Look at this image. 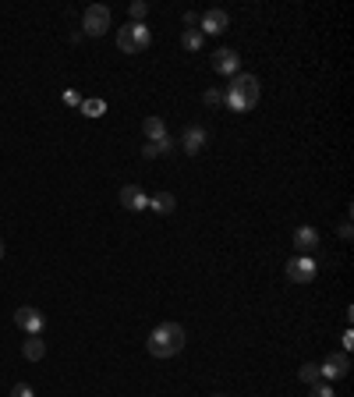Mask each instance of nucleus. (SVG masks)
Listing matches in <instances>:
<instances>
[{
	"mask_svg": "<svg viewBox=\"0 0 354 397\" xmlns=\"http://www.w3.org/2000/svg\"><path fill=\"white\" fill-rule=\"evenodd\" d=\"M184 340H188V333H184L181 323H160V326L149 333L146 347H149L153 358H174V355L184 351Z\"/></svg>",
	"mask_w": 354,
	"mask_h": 397,
	"instance_id": "nucleus-1",
	"label": "nucleus"
},
{
	"mask_svg": "<svg viewBox=\"0 0 354 397\" xmlns=\"http://www.w3.org/2000/svg\"><path fill=\"white\" fill-rule=\"evenodd\" d=\"M223 103H227L234 114H248V110L259 103V79H255V75H234V82H230L227 93H223Z\"/></svg>",
	"mask_w": 354,
	"mask_h": 397,
	"instance_id": "nucleus-2",
	"label": "nucleus"
},
{
	"mask_svg": "<svg viewBox=\"0 0 354 397\" xmlns=\"http://www.w3.org/2000/svg\"><path fill=\"white\" fill-rule=\"evenodd\" d=\"M153 47V33H149V25L146 22H128L124 29H117V50L121 54H142V50H149Z\"/></svg>",
	"mask_w": 354,
	"mask_h": 397,
	"instance_id": "nucleus-3",
	"label": "nucleus"
},
{
	"mask_svg": "<svg viewBox=\"0 0 354 397\" xmlns=\"http://www.w3.org/2000/svg\"><path fill=\"white\" fill-rule=\"evenodd\" d=\"M283 273H287V280H290V284H312V280H315V273H319V266H315V259H312V255H290V259H287V266H283Z\"/></svg>",
	"mask_w": 354,
	"mask_h": 397,
	"instance_id": "nucleus-4",
	"label": "nucleus"
},
{
	"mask_svg": "<svg viewBox=\"0 0 354 397\" xmlns=\"http://www.w3.org/2000/svg\"><path fill=\"white\" fill-rule=\"evenodd\" d=\"M110 29V8L107 4H89L82 15V33L85 36H103Z\"/></svg>",
	"mask_w": 354,
	"mask_h": 397,
	"instance_id": "nucleus-5",
	"label": "nucleus"
},
{
	"mask_svg": "<svg viewBox=\"0 0 354 397\" xmlns=\"http://www.w3.org/2000/svg\"><path fill=\"white\" fill-rule=\"evenodd\" d=\"M15 326H18V330H25L29 337H36V333H43V326H47V316H43L36 305H22V309L15 312Z\"/></svg>",
	"mask_w": 354,
	"mask_h": 397,
	"instance_id": "nucleus-6",
	"label": "nucleus"
},
{
	"mask_svg": "<svg viewBox=\"0 0 354 397\" xmlns=\"http://www.w3.org/2000/svg\"><path fill=\"white\" fill-rule=\"evenodd\" d=\"M347 372H350V358H347L343 351H336V355L329 351V355H326V362L319 365V376H322V379H329V383H333V379H343Z\"/></svg>",
	"mask_w": 354,
	"mask_h": 397,
	"instance_id": "nucleus-7",
	"label": "nucleus"
},
{
	"mask_svg": "<svg viewBox=\"0 0 354 397\" xmlns=\"http://www.w3.org/2000/svg\"><path fill=\"white\" fill-rule=\"evenodd\" d=\"M227 25H230V18H227L223 8H209V11L199 18V33H202V36H220V33H227Z\"/></svg>",
	"mask_w": 354,
	"mask_h": 397,
	"instance_id": "nucleus-8",
	"label": "nucleus"
},
{
	"mask_svg": "<svg viewBox=\"0 0 354 397\" xmlns=\"http://www.w3.org/2000/svg\"><path fill=\"white\" fill-rule=\"evenodd\" d=\"M213 71H216V75H241V57H237V50L220 47V50L213 54Z\"/></svg>",
	"mask_w": 354,
	"mask_h": 397,
	"instance_id": "nucleus-9",
	"label": "nucleus"
},
{
	"mask_svg": "<svg viewBox=\"0 0 354 397\" xmlns=\"http://www.w3.org/2000/svg\"><path fill=\"white\" fill-rule=\"evenodd\" d=\"M206 142H209V132H206L202 125H188V128H184V135H181V149H184L188 156L202 153V149H206Z\"/></svg>",
	"mask_w": 354,
	"mask_h": 397,
	"instance_id": "nucleus-10",
	"label": "nucleus"
},
{
	"mask_svg": "<svg viewBox=\"0 0 354 397\" xmlns=\"http://www.w3.org/2000/svg\"><path fill=\"white\" fill-rule=\"evenodd\" d=\"M117 199H121V206H124V209H131V213H138V209H146V206H149V195H146L138 185H124Z\"/></svg>",
	"mask_w": 354,
	"mask_h": 397,
	"instance_id": "nucleus-11",
	"label": "nucleus"
},
{
	"mask_svg": "<svg viewBox=\"0 0 354 397\" xmlns=\"http://www.w3.org/2000/svg\"><path fill=\"white\" fill-rule=\"evenodd\" d=\"M294 248H297V255H312L315 248H319V231L315 227H297L294 231Z\"/></svg>",
	"mask_w": 354,
	"mask_h": 397,
	"instance_id": "nucleus-12",
	"label": "nucleus"
},
{
	"mask_svg": "<svg viewBox=\"0 0 354 397\" xmlns=\"http://www.w3.org/2000/svg\"><path fill=\"white\" fill-rule=\"evenodd\" d=\"M142 135H146L149 142L167 139V125H163V117H146V121H142Z\"/></svg>",
	"mask_w": 354,
	"mask_h": 397,
	"instance_id": "nucleus-13",
	"label": "nucleus"
},
{
	"mask_svg": "<svg viewBox=\"0 0 354 397\" xmlns=\"http://www.w3.org/2000/svg\"><path fill=\"white\" fill-rule=\"evenodd\" d=\"M146 209H156V213H174L177 209V199L170 195V192H156V195H149V206Z\"/></svg>",
	"mask_w": 354,
	"mask_h": 397,
	"instance_id": "nucleus-14",
	"label": "nucleus"
},
{
	"mask_svg": "<svg viewBox=\"0 0 354 397\" xmlns=\"http://www.w3.org/2000/svg\"><path fill=\"white\" fill-rule=\"evenodd\" d=\"M22 355L29 358V362H40L43 355H47V340L36 333V337H29V340H22Z\"/></svg>",
	"mask_w": 354,
	"mask_h": 397,
	"instance_id": "nucleus-15",
	"label": "nucleus"
},
{
	"mask_svg": "<svg viewBox=\"0 0 354 397\" xmlns=\"http://www.w3.org/2000/svg\"><path fill=\"white\" fill-rule=\"evenodd\" d=\"M202 40H206V36H202L199 29H184V33H181V47H184V50H191V54H195V50H202Z\"/></svg>",
	"mask_w": 354,
	"mask_h": 397,
	"instance_id": "nucleus-16",
	"label": "nucleus"
},
{
	"mask_svg": "<svg viewBox=\"0 0 354 397\" xmlns=\"http://www.w3.org/2000/svg\"><path fill=\"white\" fill-rule=\"evenodd\" d=\"M297 379H301V383H308V386H312V383H319V379H322V376H319V365H315V362H305V365L297 369Z\"/></svg>",
	"mask_w": 354,
	"mask_h": 397,
	"instance_id": "nucleus-17",
	"label": "nucleus"
},
{
	"mask_svg": "<svg viewBox=\"0 0 354 397\" xmlns=\"http://www.w3.org/2000/svg\"><path fill=\"white\" fill-rule=\"evenodd\" d=\"M103 110H107L103 100H85V103H82V114H85V117H100Z\"/></svg>",
	"mask_w": 354,
	"mask_h": 397,
	"instance_id": "nucleus-18",
	"label": "nucleus"
},
{
	"mask_svg": "<svg viewBox=\"0 0 354 397\" xmlns=\"http://www.w3.org/2000/svg\"><path fill=\"white\" fill-rule=\"evenodd\" d=\"M128 15H131V22H142L149 15V4L146 0H135V4H128Z\"/></svg>",
	"mask_w": 354,
	"mask_h": 397,
	"instance_id": "nucleus-19",
	"label": "nucleus"
},
{
	"mask_svg": "<svg viewBox=\"0 0 354 397\" xmlns=\"http://www.w3.org/2000/svg\"><path fill=\"white\" fill-rule=\"evenodd\" d=\"M308 397H336V393H333V386H329V383H322V379H319V383H312V393H308Z\"/></svg>",
	"mask_w": 354,
	"mask_h": 397,
	"instance_id": "nucleus-20",
	"label": "nucleus"
},
{
	"mask_svg": "<svg viewBox=\"0 0 354 397\" xmlns=\"http://www.w3.org/2000/svg\"><path fill=\"white\" fill-rule=\"evenodd\" d=\"M202 103H206V107H220V103H223V93H220V89H209V93L202 96Z\"/></svg>",
	"mask_w": 354,
	"mask_h": 397,
	"instance_id": "nucleus-21",
	"label": "nucleus"
},
{
	"mask_svg": "<svg viewBox=\"0 0 354 397\" xmlns=\"http://www.w3.org/2000/svg\"><path fill=\"white\" fill-rule=\"evenodd\" d=\"M11 397H36V390H33L29 383H15V386H11Z\"/></svg>",
	"mask_w": 354,
	"mask_h": 397,
	"instance_id": "nucleus-22",
	"label": "nucleus"
},
{
	"mask_svg": "<svg viewBox=\"0 0 354 397\" xmlns=\"http://www.w3.org/2000/svg\"><path fill=\"white\" fill-rule=\"evenodd\" d=\"M199 18H202L199 11H184V25H188V29H199Z\"/></svg>",
	"mask_w": 354,
	"mask_h": 397,
	"instance_id": "nucleus-23",
	"label": "nucleus"
},
{
	"mask_svg": "<svg viewBox=\"0 0 354 397\" xmlns=\"http://www.w3.org/2000/svg\"><path fill=\"white\" fill-rule=\"evenodd\" d=\"M340 344H343V355H347V351L354 347V333H350V326L343 330V337H340Z\"/></svg>",
	"mask_w": 354,
	"mask_h": 397,
	"instance_id": "nucleus-24",
	"label": "nucleus"
},
{
	"mask_svg": "<svg viewBox=\"0 0 354 397\" xmlns=\"http://www.w3.org/2000/svg\"><path fill=\"white\" fill-rule=\"evenodd\" d=\"M156 149H160V153H170V149H174V139H170V135H167V139H160V142H156Z\"/></svg>",
	"mask_w": 354,
	"mask_h": 397,
	"instance_id": "nucleus-25",
	"label": "nucleus"
},
{
	"mask_svg": "<svg viewBox=\"0 0 354 397\" xmlns=\"http://www.w3.org/2000/svg\"><path fill=\"white\" fill-rule=\"evenodd\" d=\"M142 156H160V149H156V142H146V146H142Z\"/></svg>",
	"mask_w": 354,
	"mask_h": 397,
	"instance_id": "nucleus-26",
	"label": "nucleus"
},
{
	"mask_svg": "<svg viewBox=\"0 0 354 397\" xmlns=\"http://www.w3.org/2000/svg\"><path fill=\"white\" fill-rule=\"evenodd\" d=\"M340 238H343V241L350 238V220H343V224H340Z\"/></svg>",
	"mask_w": 354,
	"mask_h": 397,
	"instance_id": "nucleus-27",
	"label": "nucleus"
},
{
	"mask_svg": "<svg viewBox=\"0 0 354 397\" xmlns=\"http://www.w3.org/2000/svg\"><path fill=\"white\" fill-rule=\"evenodd\" d=\"M0 259H4V241H0Z\"/></svg>",
	"mask_w": 354,
	"mask_h": 397,
	"instance_id": "nucleus-28",
	"label": "nucleus"
},
{
	"mask_svg": "<svg viewBox=\"0 0 354 397\" xmlns=\"http://www.w3.org/2000/svg\"><path fill=\"white\" fill-rule=\"evenodd\" d=\"M216 397H223V393H216Z\"/></svg>",
	"mask_w": 354,
	"mask_h": 397,
	"instance_id": "nucleus-29",
	"label": "nucleus"
}]
</instances>
